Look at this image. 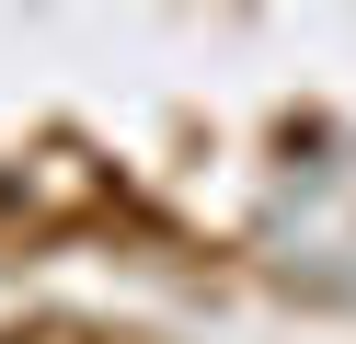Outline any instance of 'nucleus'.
I'll return each mask as SVG.
<instances>
[]
</instances>
